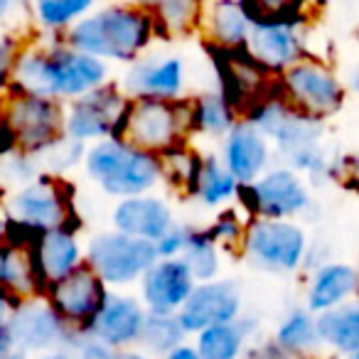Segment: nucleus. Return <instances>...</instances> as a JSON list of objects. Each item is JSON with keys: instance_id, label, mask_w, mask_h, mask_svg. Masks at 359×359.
Returning a JSON list of instances; mask_svg holds the SVG:
<instances>
[{"instance_id": "13", "label": "nucleus", "mask_w": 359, "mask_h": 359, "mask_svg": "<svg viewBox=\"0 0 359 359\" xmlns=\"http://www.w3.org/2000/svg\"><path fill=\"white\" fill-rule=\"evenodd\" d=\"M305 18L285 20H254L246 37L244 52L269 76H278L290 65L305 57Z\"/></svg>"}, {"instance_id": "10", "label": "nucleus", "mask_w": 359, "mask_h": 359, "mask_svg": "<svg viewBox=\"0 0 359 359\" xmlns=\"http://www.w3.org/2000/svg\"><path fill=\"white\" fill-rule=\"evenodd\" d=\"M236 202L249 217L266 219H298L313 207L308 180L285 165H271L251 185L241 187Z\"/></svg>"}, {"instance_id": "48", "label": "nucleus", "mask_w": 359, "mask_h": 359, "mask_svg": "<svg viewBox=\"0 0 359 359\" xmlns=\"http://www.w3.org/2000/svg\"><path fill=\"white\" fill-rule=\"evenodd\" d=\"M6 359H30V354H25V352H20V349H13L11 354H8Z\"/></svg>"}, {"instance_id": "33", "label": "nucleus", "mask_w": 359, "mask_h": 359, "mask_svg": "<svg viewBox=\"0 0 359 359\" xmlns=\"http://www.w3.org/2000/svg\"><path fill=\"white\" fill-rule=\"evenodd\" d=\"M180 259L185 261V266L190 269L192 278L197 283L219 278L222 273V249L212 241V236L202 226H195V231H192L190 241H187Z\"/></svg>"}, {"instance_id": "2", "label": "nucleus", "mask_w": 359, "mask_h": 359, "mask_svg": "<svg viewBox=\"0 0 359 359\" xmlns=\"http://www.w3.org/2000/svg\"><path fill=\"white\" fill-rule=\"evenodd\" d=\"M155 37V20L148 11L135 3H109L74 22L62 42L106 65H130L145 55Z\"/></svg>"}, {"instance_id": "25", "label": "nucleus", "mask_w": 359, "mask_h": 359, "mask_svg": "<svg viewBox=\"0 0 359 359\" xmlns=\"http://www.w3.org/2000/svg\"><path fill=\"white\" fill-rule=\"evenodd\" d=\"M315 332L323 352L344 359L359 352V305L357 300L315 313Z\"/></svg>"}, {"instance_id": "41", "label": "nucleus", "mask_w": 359, "mask_h": 359, "mask_svg": "<svg viewBox=\"0 0 359 359\" xmlns=\"http://www.w3.org/2000/svg\"><path fill=\"white\" fill-rule=\"evenodd\" d=\"M158 359H200V357H197L195 347H192L190 342H182V344H177V347L170 349V352L160 354Z\"/></svg>"}, {"instance_id": "32", "label": "nucleus", "mask_w": 359, "mask_h": 359, "mask_svg": "<svg viewBox=\"0 0 359 359\" xmlns=\"http://www.w3.org/2000/svg\"><path fill=\"white\" fill-rule=\"evenodd\" d=\"M187 337H190V334L182 330V325L177 323L175 315L145 313L143 327H140L135 347L155 359V357H160V354L170 352L172 347H177V344L187 342Z\"/></svg>"}, {"instance_id": "40", "label": "nucleus", "mask_w": 359, "mask_h": 359, "mask_svg": "<svg viewBox=\"0 0 359 359\" xmlns=\"http://www.w3.org/2000/svg\"><path fill=\"white\" fill-rule=\"evenodd\" d=\"M241 359H305L300 354L285 352L283 347L273 342V339H251Z\"/></svg>"}, {"instance_id": "17", "label": "nucleus", "mask_w": 359, "mask_h": 359, "mask_svg": "<svg viewBox=\"0 0 359 359\" xmlns=\"http://www.w3.org/2000/svg\"><path fill=\"white\" fill-rule=\"evenodd\" d=\"M143 320L145 308L140 305L138 295L109 290L101 308L96 310L91 323L84 327V334H89L91 339L114 349V352H121V349L135 347Z\"/></svg>"}, {"instance_id": "18", "label": "nucleus", "mask_w": 359, "mask_h": 359, "mask_svg": "<svg viewBox=\"0 0 359 359\" xmlns=\"http://www.w3.org/2000/svg\"><path fill=\"white\" fill-rule=\"evenodd\" d=\"M197 280L182 259H158L135 285L138 300L150 315H175L187 295L192 293Z\"/></svg>"}, {"instance_id": "46", "label": "nucleus", "mask_w": 359, "mask_h": 359, "mask_svg": "<svg viewBox=\"0 0 359 359\" xmlns=\"http://www.w3.org/2000/svg\"><path fill=\"white\" fill-rule=\"evenodd\" d=\"M13 3H15V0H0V22L6 20V15L11 13Z\"/></svg>"}, {"instance_id": "42", "label": "nucleus", "mask_w": 359, "mask_h": 359, "mask_svg": "<svg viewBox=\"0 0 359 359\" xmlns=\"http://www.w3.org/2000/svg\"><path fill=\"white\" fill-rule=\"evenodd\" d=\"M13 339H11V330H8L6 318H0V359H6L13 352Z\"/></svg>"}, {"instance_id": "21", "label": "nucleus", "mask_w": 359, "mask_h": 359, "mask_svg": "<svg viewBox=\"0 0 359 359\" xmlns=\"http://www.w3.org/2000/svg\"><path fill=\"white\" fill-rule=\"evenodd\" d=\"M30 254L42 290L84 264V246L76 226H57L37 234L30 244Z\"/></svg>"}, {"instance_id": "35", "label": "nucleus", "mask_w": 359, "mask_h": 359, "mask_svg": "<svg viewBox=\"0 0 359 359\" xmlns=\"http://www.w3.org/2000/svg\"><path fill=\"white\" fill-rule=\"evenodd\" d=\"M84 153H86V143L62 135L55 145H50L45 153L37 155V163H40L42 172L55 175V177H65V175H69L72 170L81 168Z\"/></svg>"}, {"instance_id": "29", "label": "nucleus", "mask_w": 359, "mask_h": 359, "mask_svg": "<svg viewBox=\"0 0 359 359\" xmlns=\"http://www.w3.org/2000/svg\"><path fill=\"white\" fill-rule=\"evenodd\" d=\"M135 6L153 15L160 37H185L200 30L205 0H135Z\"/></svg>"}, {"instance_id": "27", "label": "nucleus", "mask_w": 359, "mask_h": 359, "mask_svg": "<svg viewBox=\"0 0 359 359\" xmlns=\"http://www.w3.org/2000/svg\"><path fill=\"white\" fill-rule=\"evenodd\" d=\"M0 288H6L18 300L45 295L35 264H32L30 244L11 239L0 244Z\"/></svg>"}, {"instance_id": "28", "label": "nucleus", "mask_w": 359, "mask_h": 359, "mask_svg": "<svg viewBox=\"0 0 359 359\" xmlns=\"http://www.w3.org/2000/svg\"><path fill=\"white\" fill-rule=\"evenodd\" d=\"M187 116H190V133H200L207 135V138L219 140L241 118L234 104L219 89L202 91L195 99L187 101Z\"/></svg>"}, {"instance_id": "16", "label": "nucleus", "mask_w": 359, "mask_h": 359, "mask_svg": "<svg viewBox=\"0 0 359 359\" xmlns=\"http://www.w3.org/2000/svg\"><path fill=\"white\" fill-rule=\"evenodd\" d=\"M106 295H109V288L101 283V278L89 266L81 264L79 269L67 273L65 278L47 285L42 298L52 305V310H55L69 327L84 332V327L91 323V318H94L96 310L101 308Z\"/></svg>"}, {"instance_id": "15", "label": "nucleus", "mask_w": 359, "mask_h": 359, "mask_svg": "<svg viewBox=\"0 0 359 359\" xmlns=\"http://www.w3.org/2000/svg\"><path fill=\"white\" fill-rule=\"evenodd\" d=\"M118 86L128 99H182L187 86V65L177 55H143L126 65Z\"/></svg>"}, {"instance_id": "30", "label": "nucleus", "mask_w": 359, "mask_h": 359, "mask_svg": "<svg viewBox=\"0 0 359 359\" xmlns=\"http://www.w3.org/2000/svg\"><path fill=\"white\" fill-rule=\"evenodd\" d=\"M271 339L278 347H283L285 352L300 354L305 359H315L323 352V347L318 342V332H315V315L308 308L288 310Z\"/></svg>"}, {"instance_id": "22", "label": "nucleus", "mask_w": 359, "mask_h": 359, "mask_svg": "<svg viewBox=\"0 0 359 359\" xmlns=\"http://www.w3.org/2000/svg\"><path fill=\"white\" fill-rule=\"evenodd\" d=\"M254 18L246 11L244 0H212L202 8L200 32L215 52L244 50Z\"/></svg>"}, {"instance_id": "31", "label": "nucleus", "mask_w": 359, "mask_h": 359, "mask_svg": "<svg viewBox=\"0 0 359 359\" xmlns=\"http://www.w3.org/2000/svg\"><path fill=\"white\" fill-rule=\"evenodd\" d=\"M96 0H30V15L37 30L62 37L74 22L94 11Z\"/></svg>"}, {"instance_id": "24", "label": "nucleus", "mask_w": 359, "mask_h": 359, "mask_svg": "<svg viewBox=\"0 0 359 359\" xmlns=\"http://www.w3.org/2000/svg\"><path fill=\"white\" fill-rule=\"evenodd\" d=\"M259 332V318L241 313L234 323L212 325L200 330L192 342L200 359H241L249 342Z\"/></svg>"}, {"instance_id": "1", "label": "nucleus", "mask_w": 359, "mask_h": 359, "mask_svg": "<svg viewBox=\"0 0 359 359\" xmlns=\"http://www.w3.org/2000/svg\"><path fill=\"white\" fill-rule=\"evenodd\" d=\"M106 81H111V65L81 55L65 45L62 37H55L47 45L22 42L13 65L11 89L67 104Z\"/></svg>"}, {"instance_id": "39", "label": "nucleus", "mask_w": 359, "mask_h": 359, "mask_svg": "<svg viewBox=\"0 0 359 359\" xmlns=\"http://www.w3.org/2000/svg\"><path fill=\"white\" fill-rule=\"evenodd\" d=\"M22 42H18L15 37H3L0 40V99L11 91L13 84V65H15V57L20 52Z\"/></svg>"}, {"instance_id": "7", "label": "nucleus", "mask_w": 359, "mask_h": 359, "mask_svg": "<svg viewBox=\"0 0 359 359\" xmlns=\"http://www.w3.org/2000/svg\"><path fill=\"white\" fill-rule=\"evenodd\" d=\"M190 116L187 101H155V99H130L126 111L121 138L135 148L163 155L172 148L185 145L190 138Z\"/></svg>"}, {"instance_id": "3", "label": "nucleus", "mask_w": 359, "mask_h": 359, "mask_svg": "<svg viewBox=\"0 0 359 359\" xmlns=\"http://www.w3.org/2000/svg\"><path fill=\"white\" fill-rule=\"evenodd\" d=\"M81 168L91 185L114 200L148 195L163 185L160 155L135 148L123 138H104L89 143Z\"/></svg>"}, {"instance_id": "47", "label": "nucleus", "mask_w": 359, "mask_h": 359, "mask_svg": "<svg viewBox=\"0 0 359 359\" xmlns=\"http://www.w3.org/2000/svg\"><path fill=\"white\" fill-rule=\"evenodd\" d=\"M6 234H8V219H6V215H3V210H0V244L6 241Z\"/></svg>"}, {"instance_id": "5", "label": "nucleus", "mask_w": 359, "mask_h": 359, "mask_svg": "<svg viewBox=\"0 0 359 359\" xmlns=\"http://www.w3.org/2000/svg\"><path fill=\"white\" fill-rule=\"evenodd\" d=\"M308 244V234L295 219L249 217L239 254L256 271L290 276L303 269Z\"/></svg>"}, {"instance_id": "45", "label": "nucleus", "mask_w": 359, "mask_h": 359, "mask_svg": "<svg viewBox=\"0 0 359 359\" xmlns=\"http://www.w3.org/2000/svg\"><path fill=\"white\" fill-rule=\"evenodd\" d=\"M35 359H76V357L72 352H67V349H52V352L37 354Z\"/></svg>"}, {"instance_id": "11", "label": "nucleus", "mask_w": 359, "mask_h": 359, "mask_svg": "<svg viewBox=\"0 0 359 359\" xmlns=\"http://www.w3.org/2000/svg\"><path fill=\"white\" fill-rule=\"evenodd\" d=\"M128 101L130 99L121 91L118 81H106L79 99L67 101L65 135L86 145L104 138H121Z\"/></svg>"}, {"instance_id": "38", "label": "nucleus", "mask_w": 359, "mask_h": 359, "mask_svg": "<svg viewBox=\"0 0 359 359\" xmlns=\"http://www.w3.org/2000/svg\"><path fill=\"white\" fill-rule=\"evenodd\" d=\"M192 231H195L192 224H177V222H175L158 241H153L158 259H180L182 251H185L187 241H190Z\"/></svg>"}, {"instance_id": "9", "label": "nucleus", "mask_w": 359, "mask_h": 359, "mask_svg": "<svg viewBox=\"0 0 359 359\" xmlns=\"http://www.w3.org/2000/svg\"><path fill=\"white\" fill-rule=\"evenodd\" d=\"M0 114L15 135L18 150L35 158L65 135V104L55 99L11 89L0 99Z\"/></svg>"}, {"instance_id": "36", "label": "nucleus", "mask_w": 359, "mask_h": 359, "mask_svg": "<svg viewBox=\"0 0 359 359\" xmlns=\"http://www.w3.org/2000/svg\"><path fill=\"white\" fill-rule=\"evenodd\" d=\"M40 163L35 155L22 153V150H13V153L0 158V187L6 190V195L11 190L27 185L40 175Z\"/></svg>"}, {"instance_id": "43", "label": "nucleus", "mask_w": 359, "mask_h": 359, "mask_svg": "<svg viewBox=\"0 0 359 359\" xmlns=\"http://www.w3.org/2000/svg\"><path fill=\"white\" fill-rule=\"evenodd\" d=\"M15 303H18V298H13L6 288H0V318H6V315L15 308Z\"/></svg>"}, {"instance_id": "20", "label": "nucleus", "mask_w": 359, "mask_h": 359, "mask_svg": "<svg viewBox=\"0 0 359 359\" xmlns=\"http://www.w3.org/2000/svg\"><path fill=\"white\" fill-rule=\"evenodd\" d=\"M175 224V210L163 195H135L116 200L111 210V229L133 239L158 241Z\"/></svg>"}, {"instance_id": "4", "label": "nucleus", "mask_w": 359, "mask_h": 359, "mask_svg": "<svg viewBox=\"0 0 359 359\" xmlns=\"http://www.w3.org/2000/svg\"><path fill=\"white\" fill-rule=\"evenodd\" d=\"M0 210L8 219V231H20V236L6 239L20 244H32L37 234L57 226H76L74 202L67 180L47 172H40L32 182L8 192Z\"/></svg>"}, {"instance_id": "37", "label": "nucleus", "mask_w": 359, "mask_h": 359, "mask_svg": "<svg viewBox=\"0 0 359 359\" xmlns=\"http://www.w3.org/2000/svg\"><path fill=\"white\" fill-rule=\"evenodd\" d=\"M244 6L254 20H285L303 18L305 0H244Z\"/></svg>"}, {"instance_id": "12", "label": "nucleus", "mask_w": 359, "mask_h": 359, "mask_svg": "<svg viewBox=\"0 0 359 359\" xmlns=\"http://www.w3.org/2000/svg\"><path fill=\"white\" fill-rule=\"evenodd\" d=\"M13 347L25 354H42L52 349H72L81 339V330H74L52 310L42 295L18 300L15 308L6 315Z\"/></svg>"}, {"instance_id": "19", "label": "nucleus", "mask_w": 359, "mask_h": 359, "mask_svg": "<svg viewBox=\"0 0 359 359\" xmlns=\"http://www.w3.org/2000/svg\"><path fill=\"white\" fill-rule=\"evenodd\" d=\"M219 160L234 175L236 182L244 187L251 185L261 172L271 168L273 148L264 133H259L246 118H239L222 138Z\"/></svg>"}, {"instance_id": "14", "label": "nucleus", "mask_w": 359, "mask_h": 359, "mask_svg": "<svg viewBox=\"0 0 359 359\" xmlns=\"http://www.w3.org/2000/svg\"><path fill=\"white\" fill-rule=\"evenodd\" d=\"M244 313V293L241 285L231 278H212L195 283L192 293L175 313L177 323L187 334H197L212 325L234 323Z\"/></svg>"}, {"instance_id": "8", "label": "nucleus", "mask_w": 359, "mask_h": 359, "mask_svg": "<svg viewBox=\"0 0 359 359\" xmlns=\"http://www.w3.org/2000/svg\"><path fill=\"white\" fill-rule=\"evenodd\" d=\"M155 261L158 254L153 241L133 239L114 229L96 231L84 246V264L109 290L135 285Z\"/></svg>"}, {"instance_id": "6", "label": "nucleus", "mask_w": 359, "mask_h": 359, "mask_svg": "<svg viewBox=\"0 0 359 359\" xmlns=\"http://www.w3.org/2000/svg\"><path fill=\"white\" fill-rule=\"evenodd\" d=\"M276 94L290 109L320 121L339 114L347 99V89L332 67L308 55L280 72L276 81Z\"/></svg>"}, {"instance_id": "23", "label": "nucleus", "mask_w": 359, "mask_h": 359, "mask_svg": "<svg viewBox=\"0 0 359 359\" xmlns=\"http://www.w3.org/2000/svg\"><path fill=\"white\" fill-rule=\"evenodd\" d=\"M359 285V273L347 261H325L318 269L308 271L305 283V305L310 313L337 308V305L354 300Z\"/></svg>"}, {"instance_id": "34", "label": "nucleus", "mask_w": 359, "mask_h": 359, "mask_svg": "<svg viewBox=\"0 0 359 359\" xmlns=\"http://www.w3.org/2000/svg\"><path fill=\"white\" fill-rule=\"evenodd\" d=\"M246 222H249L246 212H239L234 205L224 207V210H217V217L212 219V224L207 226V234L219 246L222 254H239Z\"/></svg>"}, {"instance_id": "44", "label": "nucleus", "mask_w": 359, "mask_h": 359, "mask_svg": "<svg viewBox=\"0 0 359 359\" xmlns=\"http://www.w3.org/2000/svg\"><path fill=\"white\" fill-rule=\"evenodd\" d=\"M116 359H153V357H148L145 352H140L138 347H130V349H121V352H116Z\"/></svg>"}, {"instance_id": "26", "label": "nucleus", "mask_w": 359, "mask_h": 359, "mask_svg": "<svg viewBox=\"0 0 359 359\" xmlns=\"http://www.w3.org/2000/svg\"><path fill=\"white\" fill-rule=\"evenodd\" d=\"M241 185L224 168L219 155H200V163L192 180L190 197H195L207 210H224L239 200Z\"/></svg>"}]
</instances>
